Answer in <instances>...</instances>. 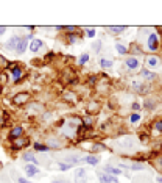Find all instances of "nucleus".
<instances>
[{
    "instance_id": "2f4dec72",
    "label": "nucleus",
    "mask_w": 162,
    "mask_h": 183,
    "mask_svg": "<svg viewBox=\"0 0 162 183\" xmlns=\"http://www.w3.org/2000/svg\"><path fill=\"white\" fill-rule=\"evenodd\" d=\"M52 183H69V181H67V180H59V178H58V180H53Z\"/></svg>"
},
{
    "instance_id": "20e7f679",
    "label": "nucleus",
    "mask_w": 162,
    "mask_h": 183,
    "mask_svg": "<svg viewBox=\"0 0 162 183\" xmlns=\"http://www.w3.org/2000/svg\"><path fill=\"white\" fill-rule=\"evenodd\" d=\"M97 175H98V180H100L101 183H119V180H117V178L112 177V175H109V174H105V172H97Z\"/></svg>"
},
{
    "instance_id": "a211bd4d",
    "label": "nucleus",
    "mask_w": 162,
    "mask_h": 183,
    "mask_svg": "<svg viewBox=\"0 0 162 183\" xmlns=\"http://www.w3.org/2000/svg\"><path fill=\"white\" fill-rule=\"evenodd\" d=\"M140 75H142L144 78H147V80H154V78H156V74H153V72L148 71V69H142Z\"/></svg>"
},
{
    "instance_id": "cd10ccee",
    "label": "nucleus",
    "mask_w": 162,
    "mask_h": 183,
    "mask_svg": "<svg viewBox=\"0 0 162 183\" xmlns=\"http://www.w3.org/2000/svg\"><path fill=\"white\" fill-rule=\"evenodd\" d=\"M129 121H131L132 124H134V122H139V121H140V116H139V114H131Z\"/></svg>"
},
{
    "instance_id": "9d476101",
    "label": "nucleus",
    "mask_w": 162,
    "mask_h": 183,
    "mask_svg": "<svg viewBox=\"0 0 162 183\" xmlns=\"http://www.w3.org/2000/svg\"><path fill=\"white\" fill-rule=\"evenodd\" d=\"M19 39H20V36H13V38H11L8 42H6V45H5V47H6V49H10V50H16Z\"/></svg>"
},
{
    "instance_id": "c756f323",
    "label": "nucleus",
    "mask_w": 162,
    "mask_h": 183,
    "mask_svg": "<svg viewBox=\"0 0 162 183\" xmlns=\"http://www.w3.org/2000/svg\"><path fill=\"white\" fill-rule=\"evenodd\" d=\"M154 128L159 130V131H162V121H156L154 122Z\"/></svg>"
},
{
    "instance_id": "aec40b11",
    "label": "nucleus",
    "mask_w": 162,
    "mask_h": 183,
    "mask_svg": "<svg viewBox=\"0 0 162 183\" xmlns=\"http://www.w3.org/2000/svg\"><path fill=\"white\" fill-rule=\"evenodd\" d=\"M147 64H148V67H156V66H159V58L157 56H150L147 60Z\"/></svg>"
},
{
    "instance_id": "7c9ffc66",
    "label": "nucleus",
    "mask_w": 162,
    "mask_h": 183,
    "mask_svg": "<svg viewBox=\"0 0 162 183\" xmlns=\"http://www.w3.org/2000/svg\"><path fill=\"white\" fill-rule=\"evenodd\" d=\"M19 183H31V181H28L27 178H24V177H19V180H17Z\"/></svg>"
},
{
    "instance_id": "5701e85b",
    "label": "nucleus",
    "mask_w": 162,
    "mask_h": 183,
    "mask_svg": "<svg viewBox=\"0 0 162 183\" xmlns=\"http://www.w3.org/2000/svg\"><path fill=\"white\" fill-rule=\"evenodd\" d=\"M115 49H117V52H119L120 55H126V53H128V49L125 47L123 44H117V45H115Z\"/></svg>"
},
{
    "instance_id": "412c9836",
    "label": "nucleus",
    "mask_w": 162,
    "mask_h": 183,
    "mask_svg": "<svg viewBox=\"0 0 162 183\" xmlns=\"http://www.w3.org/2000/svg\"><path fill=\"white\" fill-rule=\"evenodd\" d=\"M34 150H38V152H49L50 147H49L47 144H39V143H36V144H34Z\"/></svg>"
},
{
    "instance_id": "39448f33",
    "label": "nucleus",
    "mask_w": 162,
    "mask_h": 183,
    "mask_svg": "<svg viewBox=\"0 0 162 183\" xmlns=\"http://www.w3.org/2000/svg\"><path fill=\"white\" fill-rule=\"evenodd\" d=\"M86 181H87V172L84 168H81L75 172V183H86Z\"/></svg>"
},
{
    "instance_id": "c85d7f7f",
    "label": "nucleus",
    "mask_w": 162,
    "mask_h": 183,
    "mask_svg": "<svg viewBox=\"0 0 162 183\" xmlns=\"http://www.w3.org/2000/svg\"><path fill=\"white\" fill-rule=\"evenodd\" d=\"M58 166H59V169H62V171L70 169V166H69V164H65V163H62V161H58Z\"/></svg>"
},
{
    "instance_id": "a878e982",
    "label": "nucleus",
    "mask_w": 162,
    "mask_h": 183,
    "mask_svg": "<svg viewBox=\"0 0 162 183\" xmlns=\"http://www.w3.org/2000/svg\"><path fill=\"white\" fill-rule=\"evenodd\" d=\"M103 149H105L103 144H92V150H94V152H100V150H103Z\"/></svg>"
},
{
    "instance_id": "dca6fc26",
    "label": "nucleus",
    "mask_w": 162,
    "mask_h": 183,
    "mask_svg": "<svg viewBox=\"0 0 162 183\" xmlns=\"http://www.w3.org/2000/svg\"><path fill=\"white\" fill-rule=\"evenodd\" d=\"M86 163L90 164V166H97V164H98V156H95V155H87V156H86Z\"/></svg>"
},
{
    "instance_id": "ddd939ff",
    "label": "nucleus",
    "mask_w": 162,
    "mask_h": 183,
    "mask_svg": "<svg viewBox=\"0 0 162 183\" xmlns=\"http://www.w3.org/2000/svg\"><path fill=\"white\" fill-rule=\"evenodd\" d=\"M25 172H27V175H30V177H34V175L39 174V171H38V168H36L34 164H27V166H25Z\"/></svg>"
},
{
    "instance_id": "9b49d317",
    "label": "nucleus",
    "mask_w": 162,
    "mask_h": 183,
    "mask_svg": "<svg viewBox=\"0 0 162 183\" xmlns=\"http://www.w3.org/2000/svg\"><path fill=\"white\" fill-rule=\"evenodd\" d=\"M16 143H14V146H13V149H22V147H25L27 144H28V139L27 138H17V139H14Z\"/></svg>"
},
{
    "instance_id": "0eeeda50",
    "label": "nucleus",
    "mask_w": 162,
    "mask_h": 183,
    "mask_svg": "<svg viewBox=\"0 0 162 183\" xmlns=\"http://www.w3.org/2000/svg\"><path fill=\"white\" fill-rule=\"evenodd\" d=\"M22 133H24V128H22L20 125L14 127V128L10 131V139H17V138H20Z\"/></svg>"
},
{
    "instance_id": "4468645a",
    "label": "nucleus",
    "mask_w": 162,
    "mask_h": 183,
    "mask_svg": "<svg viewBox=\"0 0 162 183\" xmlns=\"http://www.w3.org/2000/svg\"><path fill=\"white\" fill-rule=\"evenodd\" d=\"M120 168H128V169H134V171H142V169H145V166H144V164H140V163H131V164H120Z\"/></svg>"
},
{
    "instance_id": "4be33fe9",
    "label": "nucleus",
    "mask_w": 162,
    "mask_h": 183,
    "mask_svg": "<svg viewBox=\"0 0 162 183\" xmlns=\"http://www.w3.org/2000/svg\"><path fill=\"white\" fill-rule=\"evenodd\" d=\"M109 31H112V33H122V31H125L126 30V27H123V25H120V27H106Z\"/></svg>"
},
{
    "instance_id": "bb28decb",
    "label": "nucleus",
    "mask_w": 162,
    "mask_h": 183,
    "mask_svg": "<svg viewBox=\"0 0 162 183\" xmlns=\"http://www.w3.org/2000/svg\"><path fill=\"white\" fill-rule=\"evenodd\" d=\"M86 35H87L89 38H94V36H95V30L90 28V27H87V28H86Z\"/></svg>"
},
{
    "instance_id": "2eb2a0df",
    "label": "nucleus",
    "mask_w": 162,
    "mask_h": 183,
    "mask_svg": "<svg viewBox=\"0 0 162 183\" xmlns=\"http://www.w3.org/2000/svg\"><path fill=\"white\" fill-rule=\"evenodd\" d=\"M145 86H147V85H144V83L132 81V89L137 91V93H147V88H145Z\"/></svg>"
},
{
    "instance_id": "7ed1b4c3",
    "label": "nucleus",
    "mask_w": 162,
    "mask_h": 183,
    "mask_svg": "<svg viewBox=\"0 0 162 183\" xmlns=\"http://www.w3.org/2000/svg\"><path fill=\"white\" fill-rule=\"evenodd\" d=\"M125 66L131 71H136V69H139V66H140V61H139L136 56H129V58L125 60Z\"/></svg>"
},
{
    "instance_id": "b1692460",
    "label": "nucleus",
    "mask_w": 162,
    "mask_h": 183,
    "mask_svg": "<svg viewBox=\"0 0 162 183\" xmlns=\"http://www.w3.org/2000/svg\"><path fill=\"white\" fill-rule=\"evenodd\" d=\"M87 61H89V53H83V55L80 56V60H78V63H80L81 66H83V64H86Z\"/></svg>"
},
{
    "instance_id": "6ab92c4d",
    "label": "nucleus",
    "mask_w": 162,
    "mask_h": 183,
    "mask_svg": "<svg viewBox=\"0 0 162 183\" xmlns=\"http://www.w3.org/2000/svg\"><path fill=\"white\" fill-rule=\"evenodd\" d=\"M100 66L103 67V69H109V67L112 66V60L111 58H101L100 60Z\"/></svg>"
},
{
    "instance_id": "f3484780",
    "label": "nucleus",
    "mask_w": 162,
    "mask_h": 183,
    "mask_svg": "<svg viewBox=\"0 0 162 183\" xmlns=\"http://www.w3.org/2000/svg\"><path fill=\"white\" fill-rule=\"evenodd\" d=\"M24 160L25 161H31V164H38L39 161L36 160V156L31 153V152H27V153H24Z\"/></svg>"
},
{
    "instance_id": "c9c22d12",
    "label": "nucleus",
    "mask_w": 162,
    "mask_h": 183,
    "mask_svg": "<svg viewBox=\"0 0 162 183\" xmlns=\"http://www.w3.org/2000/svg\"><path fill=\"white\" fill-rule=\"evenodd\" d=\"M0 93H2V85H0Z\"/></svg>"
},
{
    "instance_id": "6e6552de",
    "label": "nucleus",
    "mask_w": 162,
    "mask_h": 183,
    "mask_svg": "<svg viewBox=\"0 0 162 183\" xmlns=\"http://www.w3.org/2000/svg\"><path fill=\"white\" fill-rule=\"evenodd\" d=\"M42 45H44V42H42L41 39H31L28 49H30L31 52H39V49L42 47Z\"/></svg>"
},
{
    "instance_id": "72a5a7b5",
    "label": "nucleus",
    "mask_w": 162,
    "mask_h": 183,
    "mask_svg": "<svg viewBox=\"0 0 162 183\" xmlns=\"http://www.w3.org/2000/svg\"><path fill=\"white\" fill-rule=\"evenodd\" d=\"M132 108H134V110H140V105H139V103H134Z\"/></svg>"
},
{
    "instance_id": "f257e3e1",
    "label": "nucleus",
    "mask_w": 162,
    "mask_h": 183,
    "mask_svg": "<svg viewBox=\"0 0 162 183\" xmlns=\"http://www.w3.org/2000/svg\"><path fill=\"white\" fill-rule=\"evenodd\" d=\"M147 44H148V50L150 52H156L157 47H159V38H157V35L156 33H150Z\"/></svg>"
},
{
    "instance_id": "f8f14e48",
    "label": "nucleus",
    "mask_w": 162,
    "mask_h": 183,
    "mask_svg": "<svg viewBox=\"0 0 162 183\" xmlns=\"http://www.w3.org/2000/svg\"><path fill=\"white\" fill-rule=\"evenodd\" d=\"M11 75H13V80L17 83V81L20 80V77H22V69H20L19 66H14L13 71H11Z\"/></svg>"
},
{
    "instance_id": "f704fd0d",
    "label": "nucleus",
    "mask_w": 162,
    "mask_h": 183,
    "mask_svg": "<svg viewBox=\"0 0 162 183\" xmlns=\"http://www.w3.org/2000/svg\"><path fill=\"white\" fill-rule=\"evenodd\" d=\"M157 181H159V183H162V177H157Z\"/></svg>"
},
{
    "instance_id": "423d86ee",
    "label": "nucleus",
    "mask_w": 162,
    "mask_h": 183,
    "mask_svg": "<svg viewBox=\"0 0 162 183\" xmlns=\"http://www.w3.org/2000/svg\"><path fill=\"white\" fill-rule=\"evenodd\" d=\"M28 99H30V94L28 93H19V94L14 96V103L16 105H24V103L28 102Z\"/></svg>"
},
{
    "instance_id": "1a4fd4ad",
    "label": "nucleus",
    "mask_w": 162,
    "mask_h": 183,
    "mask_svg": "<svg viewBox=\"0 0 162 183\" xmlns=\"http://www.w3.org/2000/svg\"><path fill=\"white\" fill-rule=\"evenodd\" d=\"M105 172L109 174V175H112V177L120 175V174H122L120 168H114V166H111V164H106V166H105Z\"/></svg>"
},
{
    "instance_id": "473e14b6",
    "label": "nucleus",
    "mask_w": 162,
    "mask_h": 183,
    "mask_svg": "<svg viewBox=\"0 0 162 183\" xmlns=\"http://www.w3.org/2000/svg\"><path fill=\"white\" fill-rule=\"evenodd\" d=\"M3 33H6V27H0V36H2Z\"/></svg>"
},
{
    "instance_id": "393cba45",
    "label": "nucleus",
    "mask_w": 162,
    "mask_h": 183,
    "mask_svg": "<svg viewBox=\"0 0 162 183\" xmlns=\"http://www.w3.org/2000/svg\"><path fill=\"white\" fill-rule=\"evenodd\" d=\"M92 47H94V52L95 53H100V50H101V41H97L94 45H92Z\"/></svg>"
},
{
    "instance_id": "f03ea898",
    "label": "nucleus",
    "mask_w": 162,
    "mask_h": 183,
    "mask_svg": "<svg viewBox=\"0 0 162 183\" xmlns=\"http://www.w3.org/2000/svg\"><path fill=\"white\" fill-rule=\"evenodd\" d=\"M27 49H28V39H27V36H20V39L17 42V47H16V52L19 55H22Z\"/></svg>"
}]
</instances>
